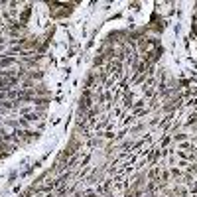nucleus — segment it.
I'll use <instances>...</instances> for the list:
<instances>
[{
	"label": "nucleus",
	"mask_w": 197,
	"mask_h": 197,
	"mask_svg": "<svg viewBox=\"0 0 197 197\" xmlns=\"http://www.w3.org/2000/svg\"><path fill=\"white\" fill-rule=\"evenodd\" d=\"M170 175H171V177H181V170H179V168H175V166H171V168H170Z\"/></svg>",
	"instance_id": "2"
},
{
	"label": "nucleus",
	"mask_w": 197,
	"mask_h": 197,
	"mask_svg": "<svg viewBox=\"0 0 197 197\" xmlns=\"http://www.w3.org/2000/svg\"><path fill=\"white\" fill-rule=\"evenodd\" d=\"M174 193H175V195H179V197H189V189H187L185 185H175Z\"/></svg>",
	"instance_id": "1"
}]
</instances>
